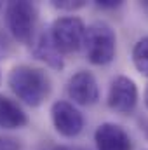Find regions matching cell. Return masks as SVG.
Returning <instances> with one entry per match:
<instances>
[{
    "label": "cell",
    "mask_w": 148,
    "mask_h": 150,
    "mask_svg": "<svg viewBox=\"0 0 148 150\" xmlns=\"http://www.w3.org/2000/svg\"><path fill=\"white\" fill-rule=\"evenodd\" d=\"M9 86L12 93L28 107H40L52 91V80L45 70L18 65L9 74Z\"/></svg>",
    "instance_id": "6da1fadb"
},
{
    "label": "cell",
    "mask_w": 148,
    "mask_h": 150,
    "mask_svg": "<svg viewBox=\"0 0 148 150\" xmlns=\"http://www.w3.org/2000/svg\"><path fill=\"white\" fill-rule=\"evenodd\" d=\"M82 47L89 63L96 67L110 65L117 54V35L115 30L105 21H96L85 26V35Z\"/></svg>",
    "instance_id": "7a4b0ae2"
},
{
    "label": "cell",
    "mask_w": 148,
    "mask_h": 150,
    "mask_svg": "<svg viewBox=\"0 0 148 150\" xmlns=\"http://www.w3.org/2000/svg\"><path fill=\"white\" fill-rule=\"evenodd\" d=\"M5 21L11 35L21 44H32L37 32L38 7L33 2H9L5 9Z\"/></svg>",
    "instance_id": "3957f363"
},
{
    "label": "cell",
    "mask_w": 148,
    "mask_h": 150,
    "mask_svg": "<svg viewBox=\"0 0 148 150\" xmlns=\"http://www.w3.org/2000/svg\"><path fill=\"white\" fill-rule=\"evenodd\" d=\"M49 35L56 49L65 56L77 52L82 44H84V35H85V23L78 16H63L54 19V23L49 28Z\"/></svg>",
    "instance_id": "277c9868"
},
{
    "label": "cell",
    "mask_w": 148,
    "mask_h": 150,
    "mask_svg": "<svg viewBox=\"0 0 148 150\" xmlns=\"http://www.w3.org/2000/svg\"><path fill=\"white\" fill-rule=\"evenodd\" d=\"M140 100V91L136 82L127 75H117L108 87L106 103L113 112L129 115L136 110Z\"/></svg>",
    "instance_id": "5b68a950"
},
{
    "label": "cell",
    "mask_w": 148,
    "mask_h": 150,
    "mask_svg": "<svg viewBox=\"0 0 148 150\" xmlns=\"http://www.w3.org/2000/svg\"><path fill=\"white\" fill-rule=\"evenodd\" d=\"M51 119H52L54 129L65 138H77L84 131V126H85V119L82 112L73 103L65 101V100L52 103Z\"/></svg>",
    "instance_id": "8992f818"
},
{
    "label": "cell",
    "mask_w": 148,
    "mask_h": 150,
    "mask_svg": "<svg viewBox=\"0 0 148 150\" xmlns=\"http://www.w3.org/2000/svg\"><path fill=\"white\" fill-rule=\"evenodd\" d=\"M66 93H68L70 100L80 107H92L99 101L98 80L87 70H80L70 77V80L66 84Z\"/></svg>",
    "instance_id": "52a82bcc"
},
{
    "label": "cell",
    "mask_w": 148,
    "mask_h": 150,
    "mask_svg": "<svg viewBox=\"0 0 148 150\" xmlns=\"http://www.w3.org/2000/svg\"><path fill=\"white\" fill-rule=\"evenodd\" d=\"M94 142L98 150H132L129 133L115 122L99 124L94 131Z\"/></svg>",
    "instance_id": "ba28073f"
},
{
    "label": "cell",
    "mask_w": 148,
    "mask_h": 150,
    "mask_svg": "<svg viewBox=\"0 0 148 150\" xmlns=\"http://www.w3.org/2000/svg\"><path fill=\"white\" fill-rule=\"evenodd\" d=\"M32 44H33L32 52L37 59L44 61L47 67H51L54 70H63L65 68V56L52 44L49 32H40L38 35H35Z\"/></svg>",
    "instance_id": "9c48e42d"
},
{
    "label": "cell",
    "mask_w": 148,
    "mask_h": 150,
    "mask_svg": "<svg viewBox=\"0 0 148 150\" xmlns=\"http://www.w3.org/2000/svg\"><path fill=\"white\" fill-rule=\"evenodd\" d=\"M28 124V117L23 108L11 98L0 94V127L2 129H21Z\"/></svg>",
    "instance_id": "30bf717a"
},
{
    "label": "cell",
    "mask_w": 148,
    "mask_h": 150,
    "mask_svg": "<svg viewBox=\"0 0 148 150\" xmlns=\"http://www.w3.org/2000/svg\"><path fill=\"white\" fill-rule=\"evenodd\" d=\"M132 65L134 68L148 79V35L141 37L132 47Z\"/></svg>",
    "instance_id": "8fae6325"
},
{
    "label": "cell",
    "mask_w": 148,
    "mask_h": 150,
    "mask_svg": "<svg viewBox=\"0 0 148 150\" xmlns=\"http://www.w3.org/2000/svg\"><path fill=\"white\" fill-rule=\"evenodd\" d=\"M52 7L58 11H63V12H75L82 7H85V2L84 0H54Z\"/></svg>",
    "instance_id": "7c38bea8"
},
{
    "label": "cell",
    "mask_w": 148,
    "mask_h": 150,
    "mask_svg": "<svg viewBox=\"0 0 148 150\" xmlns=\"http://www.w3.org/2000/svg\"><path fill=\"white\" fill-rule=\"evenodd\" d=\"M0 150H21V145L18 140L9 136H0Z\"/></svg>",
    "instance_id": "4fadbf2b"
},
{
    "label": "cell",
    "mask_w": 148,
    "mask_h": 150,
    "mask_svg": "<svg viewBox=\"0 0 148 150\" xmlns=\"http://www.w3.org/2000/svg\"><path fill=\"white\" fill-rule=\"evenodd\" d=\"M122 4L124 2H120V0H98L96 2V5L99 9H108V11H115L118 7H122Z\"/></svg>",
    "instance_id": "5bb4252c"
},
{
    "label": "cell",
    "mask_w": 148,
    "mask_h": 150,
    "mask_svg": "<svg viewBox=\"0 0 148 150\" xmlns=\"http://www.w3.org/2000/svg\"><path fill=\"white\" fill-rule=\"evenodd\" d=\"M9 52H11V42L0 32V59H5L9 56Z\"/></svg>",
    "instance_id": "9a60e30c"
},
{
    "label": "cell",
    "mask_w": 148,
    "mask_h": 150,
    "mask_svg": "<svg viewBox=\"0 0 148 150\" xmlns=\"http://www.w3.org/2000/svg\"><path fill=\"white\" fill-rule=\"evenodd\" d=\"M140 127H141V133L145 134V138L148 140V117H141L140 119Z\"/></svg>",
    "instance_id": "2e32d148"
},
{
    "label": "cell",
    "mask_w": 148,
    "mask_h": 150,
    "mask_svg": "<svg viewBox=\"0 0 148 150\" xmlns=\"http://www.w3.org/2000/svg\"><path fill=\"white\" fill-rule=\"evenodd\" d=\"M51 150H82V149H72V147H54Z\"/></svg>",
    "instance_id": "e0dca14e"
},
{
    "label": "cell",
    "mask_w": 148,
    "mask_h": 150,
    "mask_svg": "<svg viewBox=\"0 0 148 150\" xmlns=\"http://www.w3.org/2000/svg\"><path fill=\"white\" fill-rule=\"evenodd\" d=\"M145 105H147V108H148V86H147V91H145Z\"/></svg>",
    "instance_id": "ac0fdd59"
},
{
    "label": "cell",
    "mask_w": 148,
    "mask_h": 150,
    "mask_svg": "<svg viewBox=\"0 0 148 150\" xmlns=\"http://www.w3.org/2000/svg\"><path fill=\"white\" fill-rule=\"evenodd\" d=\"M0 80H2V75H0Z\"/></svg>",
    "instance_id": "d6986e66"
},
{
    "label": "cell",
    "mask_w": 148,
    "mask_h": 150,
    "mask_svg": "<svg viewBox=\"0 0 148 150\" xmlns=\"http://www.w3.org/2000/svg\"><path fill=\"white\" fill-rule=\"evenodd\" d=\"M0 7H2V4H0Z\"/></svg>",
    "instance_id": "ffe728a7"
}]
</instances>
